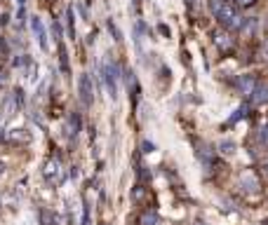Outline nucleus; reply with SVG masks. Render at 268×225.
Segmentation results:
<instances>
[{"instance_id": "nucleus-1", "label": "nucleus", "mask_w": 268, "mask_h": 225, "mask_svg": "<svg viewBox=\"0 0 268 225\" xmlns=\"http://www.w3.org/2000/svg\"><path fill=\"white\" fill-rule=\"evenodd\" d=\"M118 77H120V68L116 61H108L106 68H104V80H106L108 94L111 99H118Z\"/></svg>"}, {"instance_id": "nucleus-2", "label": "nucleus", "mask_w": 268, "mask_h": 225, "mask_svg": "<svg viewBox=\"0 0 268 225\" xmlns=\"http://www.w3.org/2000/svg\"><path fill=\"white\" fill-rule=\"evenodd\" d=\"M78 92H80V101H83V106H92V101H94V85H92V75L89 73H83L80 75V80H78Z\"/></svg>"}, {"instance_id": "nucleus-3", "label": "nucleus", "mask_w": 268, "mask_h": 225, "mask_svg": "<svg viewBox=\"0 0 268 225\" xmlns=\"http://www.w3.org/2000/svg\"><path fill=\"white\" fill-rule=\"evenodd\" d=\"M214 14H216V19H219V24H224L226 28H228V26L233 24V19L238 17L236 7H233L231 2H221V7H219V10H216Z\"/></svg>"}, {"instance_id": "nucleus-4", "label": "nucleus", "mask_w": 268, "mask_h": 225, "mask_svg": "<svg viewBox=\"0 0 268 225\" xmlns=\"http://www.w3.org/2000/svg\"><path fill=\"white\" fill-rule=\"evenodd\" d=\"M31 28H33V33H35V38H38V45H40L43 50H50V45H47V33H45V26H43V22H40L38 17H33V19H31Z\"/></svg>"}, {"instance_id": "nucleus-5", "label": "nucleus", "mask_w": 268, "mask_h": 225, "mask_svg": "<svg viewBox=\"0 0 268 225\" xmlns=\"http://www.w3.org/2000/svg\"><path fill=\"white\" fill-rule=\"evenodd\" d=\"M249 99H252V103H257V106L268 103V85L266 82H257V87H254V92L249 94Z\"/></svg>"}, {"instance_id": "nucleus-6", "label": "nucleus", "mask_w": 268, "mask_h": 225, "mask_svg": "<svg viewBox=\"0 0 268 225\" xmlns=\"http://www.w3.org/2000/svg\"><path fill=\"white\" fill-rule=\"evenodd\" d=\"M238 87H240V92H242V94L249 97V94L254 92V87H257V77H254V75H242V77L238 80Z\"/></svg>"}, {"instance_id": "nucleus-7", "label": "nucleus", "mask_w": 268, "mask_h": 225, "mask_svg": "<svg viewBox=\"0 0 268 225\" xmlns=\"http://www.w3.org/2000/svg\"><path fill=\"white\" fill-rule=\"evenodd\" d=\"M45 178L52 183V181H59V162L57 160H50L47 164H45Z\"/></svg>"}, {"instance_id": "nucleus-8", "label": "nucleus", "mask_w": 268, "mask_h": 225, "mask_svg": "<svg viewBox=\"0 0 268 225\" xmlns=\"http://www.w3.org/2000/svg\"><path fill=\"white\" fill-rule=\"evenodd\" d=\"M214 43L219 45V47H224V50H228V47L233 45V40H231V35H228V33L216 31V33H214Z\"/></svg>"}, {"instance_id": "nucleus-9", "label": "nucleus", "mask_w": 268, "mask_h": 225, "mask_svg": "<svg viewBox=\"0 0 268 225\" xmlns=\"http://www.w3.org/2000/svg\"><path fill=\"white\" fill-rule=\"evenodd\" d=\"M240 185H242L245 190H252V193H254V190H259V181L254 178V176H252V174H247V176H242V181H240Z\"/></svg>"}, {"instance_id": "nucleus-10", "label": "nucleus", "mask_w": 268, "mask_h": 225, "mask_svg": "<svg viewBox=\"0 0 268 225\" xmlns=\"http://www.w3.org/2000/svg\"><path fill=\"white\" fill-rule=\"evenodd\" d=\"M139 223L141 225H155V223H158V214H155L153 209H150V211H144L141 218H139Z\"/></svg>"}, {"instance_id": "nucleus-11", "label": "nucleus", "mask_w": 268, "mask_h": 225, "mask_svg": "<svg viewBox=\"0 0 268 225\" xmlns=\"http://www.w3.org/2000/svg\"><path fill=\"white\" fill-rule=\"evenodd\" d=\"M59 59H61V71L64 73H68V56H66V50L59 45Z\"/></svg>"}, {"instance_id": "nucleus-12", "label": "nucleus", "mask_w": 268, "mask_h": 225, "mask_svg": "<svg viewBox=\"0 0 268 225\" xmlns=\"http://www.w3.org/2000/svg\"><path fill=\"white\" fill-rule=\"evenodd\" d=\"M257 139H259V143H261V146H266V148H268V127H264V129H259Z\"/></svg>"}, {"instance_id": "nucleus-13", "label": "nucleus", "mask_w": 268, "mask_h": 225, "mask_svg": "<svg viewBox=\"0 0 268 225\" xmlns=\"http://www.w3.org/2000/svg\"><path fill=\"white\" fill-rule=\"evenodd\" d=\"M71 129H73V136L80 131V118L78 115H71Z\"/></svg>"}, {"instance_id": "nucleus-14", "label": "nucleus", "mask_w": 268, "mask_h": 225, "mask_svg": "<svg viewBox=\"0 0 268 225\" xmlns=\"http://www.w3.org/2000/svg\"><path fill=\"white\" fill-rule=\"evenodd\" d=\"M68 31H71V38H75V24H73V10H68Z\"/></svg>"}, {"instance_id": "nucleus-15", "label": "nucleus", "mask_w": 268, "mask_h": 225, "mask_svg": "<svg viewBox=\"0 0 268 225\" xmlns=\"http://www.w3.org/2000/svg\"><path fill=\"white\" fill-rule=\"evenodd\" d=\"M108 31H113V35H116V40H120V31L116 28V24H113V22H108Z\"/></svg>"}, {"instance_id": "nucleus-16", "label": "nucleus", "mask_w": 268, "mask_h": 225, "mask_svg": "<svg viewBox=\"0 0 268 225\" xmlns=\"http://www.w3.org/2000/svg\"><path fill=\"white\" fill-rule=\"evenodd\" d=\"M254 2H257V0H238V5H240V7H252Z\"/></svg>"}, {"instance_id": "nucleus-17", "label": "nucleus", "mask_w": 268, "mask_h": 225, "mask_svg": "<svg viewBox=\"0 0 268 225\" xmlns=\"http://www.w3.org/2000/svg\"><path fill=\"white\" fill-rule=\"evenodd\" d=\"M40 218H43V225H52V221H50V214H47V211H40Z\"/></svg>"}, {"instance_id": "nucleus-18", "label": "nucleus", "mask_w": 268, "mask_h": 225, "mask_svg": "<svg viewBox=\"0 0 268 225\" xmlns=\"http://www.w3.org/2000/svg\"><path fill=\"white\" fill-rule=\"evenodd\" d=\"M261 54H264V59H266V61H268V40H266V43H264V47H261Z\"/></svg>"}, {"instance_id": "nucleus-19", "label": "nucleus", "mask_w": 268, "mask_h": 225, "mask_svg": "<svg viewBox=\"0 0 268 225\" xmlns=\"http://www.w3.org/2000/svg\"><path fill=\"white\" fill-rule=\"evenodd\" d=\"M139 7H141V0H134V10L139 12Z\"/></svg>"}, {"instance_id": "nucleus-20", "label": "nucleus", "mask_w": 268, "mask_h": 225, "mask_svg": "<svg viewBox=\"0 0 268 225\" xmlns=\"http://www.w3.org/2000/svg\"><path fill=\"white\" fill-rule=\"evenodd\" d=\"M195 2H198V0H186V5H195Z\"/></svg>"}, {"instance_id": "nucleus-21", "label": "nucleus", "mask_w": 268, "mask_h": 225, "mask_svg": "<svg viewBox=\"0 0 268 225\" xmlns=\"http://www.w3.org/2000/svg\"><path fill=\"white\" fill-rule=\"evenodd\" d=\"M224 2H226V0H224Z\"/></svg>"}]
</instances>
